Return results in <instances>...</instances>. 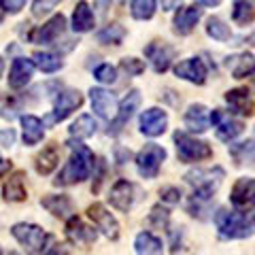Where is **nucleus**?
<instances>
[{
    "mask_svg": "<svg viewBox=\"0 0 255 255\" xmlns=\"http://www.w3.org/2000/svg\"><path fill=\"white\" fill-rule=\"evenodd\" d=\"M66 145L70 149V157L53 181V185H58V187L77 185V183H83L85 179H90V174L94 172V164H96L94 151L87 145H83L79 138L77 140L70 138Z\"/></svg>",
    "mask_w": 255,
    "mask_h": 255,
    "instance_id": "nucleus-1",
    "label": "nucleus"
},
{
    "mask_svg": "<svg viewBox=\"0 0 255 255\" xmlns=\"http://www.w3.org/2000/svg\"><path fill=\"white\" fill-rule=\"evenodd\" d=\"M215 226L221 241H243L255 234V211H228L215 213Z\"/></svg>",
    "mask_w": 255,
    "mask_h": 255,
    "instance_id": "nucleus-2",
    "label": "nucleus"
},
{
    "mask_svg": "<svg viewBox=\"0 0 255 255\" xmlns=\"http://www.w3.org/2000/svg\"><path fill=\"white\" fill-rule=\"evenodd\" d=\"M187 185L194 187V194L196 196H202V198H213L217 194L219 185L226 179V170L221 166H213V168H196V170H189L185 177Z\"/></svg>",
    "mask_w": 255,
    "mask_h": 255,
    "instance_id": "nucleus-3",
    "label": "nucleus"
},
{
    "mask_svg": "<svg viewBox=\"0 0 255 255\" xmlns=\"http://www.w3.org/2000/svg\"><path fill=\"white\" fill-rule=\"evenodd\" d=\"M172 138H174V145H177V155L183 164L204 162V159L213 157V149L206 140H200L187 132H181V130L174 132Z\"/></svg>",
    "mask_w": 255,
    "mask_h": 255,
    "instance_id": "nucleus-4",
    "label": "nucleus"
},
{
    "mask_svg": "<svg viewBox=\"0 0 255 255\" xmlns=\"http://www.w3.org/2000/svg\"><path fill=\"white\" fill-rule=\"evenodd\" d=\"M11 234L30 253H43L47 241H49L45 230L41 226H34V223H15L11 228Z\"/></svg>",
    "mask_w": 255,
    "mask_h": 255,
    "instance_id": "nucleus-5",
    "label": "nucleus"
},
{
    "mask_svg": "<svg viewBox=\"0 0 255 255\" xmlns=\"http://www.w3.org/2000/svg\"><path fill=\"white\" fill-rule=\"evenodd\" d=\"M166 159V149L155 142H147L136 153V170L142 179H155Z\"/></svg>",
    "mask_w": 255,
    "mask_h": 255,
    "instance_id": "nucleus-6",
    "label": "nucleus"
},
{
    "mask_svg": "<svg viewBox=\"0 0 255 255\" xmlns=\"http://www.w3.org/2000/svg\"><path fill=\"white\" fill-rule=\"evenodd\" d=\"M83 105V94L79 90H62L55 94L53 98V111L47 115V122L49 124H58V122H64L70 113Z\"/></svg>",
    "mask_w": 255,
    "mask_h": 255,
    "instance_id": "nucleus-7",
    "label": "nucleus"
},
{
    "mask_svg": "<svg viewBox=\"0 0 255 255\" xmlns=\"http://www.w3.org/2000/svg\"><path fill=\"white\" fill-rule=\"evenodd\" d=\"M209 122L211 126L215 128V134H217V138L223 140V142H232L234 138H238L245 130V124L241 119H234L226 115L223 111L215 109L213 113H209Z\"/></svg>",
    "mask_w": 255,
    "mask_h": 255,
    "instance_id": "nucleus-8",
    "label": "nucleus"
},
{
    "mask_svg": "<svg viewBox=\"0 0 255 255\" xmlns=\"http://www.w3.org/2000/svg\"><path fill=\"white\" fill-rule=\"evenodd\" d=\"M87 217L94 221V226L105 234L109 241H119V223L115 219V215L111 213L105 204L94 202L87 206Z\"/></svg>",
    "mask_w": 255,
    "mask_h": 255,
    "instance_id": "nucleus-9",
    "label": "nucleus"
},
{
    "mask_svg": "<svg viewBox=\"0 0 255 255\" xmlns=\"http://www.w3.org/2000/svg\"><path fill=\"white\" fill-rule=\"evenodd\" d=\"M140 100H142V96H140V92H138V90H130V92L126 94V98L122 100V105L117 107L115 117L111 119L109 134H113V136H117V134L124 130V126H126L128 122H130V119L134 117V113L138 111Z\"/></svg>",
    "mask_w": 255,
    "mask_h": 255,
    "instance_id": "nucleus-10",
    "label": "nucleus"
},
{
    "mask_svg": "<svg viewBox=\"0 0 255 255\" xmlns=\"http://www.w3.org/2000/svg\"><path fill=\"white\" fill-rule=\"evenodd\" d=\"M90 102H92V111L100 119H105V122H111V119L115 117L117 113V96L113 92L105 90V87H92L90 90Z\"/></svg>",
    "mask_w": 255,
    "mask_h": 255,
    "instance_id": "nucleus-11",
    "label": "nucleus"
},
{
    "mask_svg": "<svg viewBox=\"0 0 255 255\" xmlns=\"http://www.w3.org/2000/svg\"><path fill=\"white\" fill-rule=\"evenodd\" d=\"M145 55H147V60L151 64V68H153L157 75H162V73H166V70L170 68L172 60L177 58V49H174L172 45H168V43L155 41V43H149L145 47Z\"/></svg>",
    "mask_w": 255,
    "mask_h": 255,
    "instance_id": "nucleus-12",
    "label": "nucleus"
},
{
    "mask_svg": "<svg viewBox=\"0 0 255 255\" xmlns=\"http://www.w3.org/2000/svg\"><path fill=\"white\" fill-rule=\"evenodd\" d=\"M66 238L70 245H94L98 241V228L96 226H87V223L73 215V217L66 219Z\"/></svg>",
    "mask_w": 255,
    "mask_h": 255,
    "instance_id": "nucleus-13",
    "label": "nucleus"
},
{
    "mask_svg": "<svg viewBox=\"0 0 255 255\" xmlns=\"http://www.w3.org/2000/svg\"><path fill=\"white\" fill-rule=\"evenodd\" d=\"M140 132L149 138H155V136H162L168 128V113L164 109H157V107H151L147 111L140 113Z\"/></svg>",
    "mask_w": 255,
    "mask_h": 255,
    "instance_id": "nucleus-14",
    "label": "nucleus"
},
{
    "mask_svg": "<svg viewBox=\"0 0 255 255\" xmlns=\"http://www.w3.org/2000/svg\"><path fill=\"white\" fill-rule=\"evenodd\" d=\"M174 75L194 85H204L206 79H209V68L200 58H187L174 66Z\"/></svg>",
    "mask_w": 255,
    "mask_h": 255,
    "instance_id": "nucleus-15",
    "label": "nucleus"
},
{
    "mask_svg": "<svg viewBox=\"0 0 255 255\" xmlns=\"http://www.w3.org/2000/svg\"><path fill=\"white\" fill-rule=\"evenodd\" d=\"M64 30H66V17H64L62 13H58V15H53L47 23H43L41 28H36L34 32H32L30 41L38 43V45H51L64 34Z\"/></svg>",
    "mask_w": 255,
    "mask_h": 255,
    "instance_id": "nucleus-16",
    "label": "nucleus"
},
{
    "mask_svg": "<svg viewBox=\"0 0 255 255\" xmlns=\"http://www.w3.org/2000/svg\"><path fill=\"white\" fill-rule=\"evenodd\" d=\"M109 204L119 213H130L134 204V185L128 179H119L109 194Z\"/></svg>",
    "mask_w": 255,
    "mask_h": 255,
    "instance_id": "nucleus-17",
    "label": "nucleus"
},
{
    "mask_svg": "<svg viewBox=\"0 0 255 255\" xmlns=\"http://www.w3.org/2000/svg\"><path fill=\"white\" fill-rule=\"evenodd\" d=\"M34 62L28 58H15L11 62V70H9V87L11 90H23L34 75Z\"/></svg>",
    "mask_w": 255,
    "mask_h": 255,
    "instance_id": "nucleus-18",
    "label": "nucleus"
},
{
    "mask_svg": "<svg viewBox=\"0 0 255 255\" xmlns=\"http://www.w3.org/2000/svg\"><path fill=\"white\" fill-rule=\"evenodd\" d=\"M202 17V9H198V6H181V9L174 13V32H177L179 36H187L191 32L196 30L198 21Z\"/></svg>",
    "mask_w": 255,
    "mask_h": 255,
    "instance_id": "nucleus-19",
    "label": "nucleus"
},
{
    "mask_svg": "<svg viewBox=\"0 0 255 255\" xmlns=\"http://www.w3.org/2000/svg\"><path fill=\"white\" fill-rule=\"evenodd\" d=\"M226 102L241 117H251L255 113V102L247 87H236V90L226 92Z\"/></svg>",
    "mask_w": 255,
    "mask_h": 255,
    "instance_id": "nucleus-20",
    "label": "nucleus"
},
{
    "mask_svg": "<svg viewBox=\"0 0 255 255\" xmlns=\"http://www.w3.org/2000/svg\"><path fill=\"white\" fill-rule=\"evenodd\" d=\"M226 68L230 70V75L234 79H247L255 75V58L251 53H234L226 58Z\"/></svg>",
    "mask_w": 255,
    "mask_h": 255,
    "instance_id": "nucleus-21",
    "label": "nucleus"
},
{
    "mask_svg": "<svg viewBox=\"0 0 255 255\" xmlns=\"http://www.w3.org/2000/svg\"><path fill=\"white\" fill-rule=\"evenodd\" d=\"M41 206L49 211L53 217H60V219H68L75 215V204L66 194L45 196V198H41Z\"/></svg>",
    "mask_w": 255,
    "mask_h": 255,
    "instance_id": "nucleus-22",
    "label": "nucleus"
},
{
    "mask_svg": "<svg viewBox=\"0 0 255 255\" xmlns=\"http://www.w3.org/2000/svg\"><path fill=\"white\" fill-rule=\"evenodd\" d=\"M21 136H23V145L34 147L43 140L45 136V124L38 119L36 115H21Z\"/></svg>",
    "mask_w": 255,
    "mask_h": 255,
    "instance_id": "nucleus-23",
    "label": "nucleus"
},
{
    "mask_svg": "<svg viewBox=\"0 0 255 255\" xmlns=\"http://www.w3.org/2000/svg\"><path fill=\"white\" fill-rule=\"evenodd\" d=\"M183 124H185V128L189 132H196V134H202L209 130V109H206L204 105H191L185 115H183Z\"/></svg>",
    "mask_w": 255,
    "mask_h": 255,
    "instance_id": "nucleus-24",
    "label": "nucleus"
},
{
    "mask_svg": "<svg viewBox=\"0 0 255 255\" xmlns=\"http://www.w3.org/2000/svg\"><path fill=\"white\" fill-rule=\"evenodd\" d=\"M2 198L6 202H23L28 198L26 191V174L21 170L13 172L2 185Z\"/></svg>",
    "mask_w": 255,
    "mask_h": 255,
    "instance_id": "nucleus-25",
    "label": "nucleus"
},
{
    "mask_svg": "<svg viewBox=\"0 0 255 255\" xmlns=\"http://www.w3.org/2000/svg\"><path fill=\"white\" fill-rule=\"evenodd\" d=\"M230 202L234 206H251L255 202V179H238L232 187V194H230Z\"/></svg>",
    "mask_w": 255,
    "mask_h": 255,
    "instance_id": "nucleus-26",
    "label": "nucleus"
},
{
    "mask_svg": "<svg viewBox=\"0 0 255 255\" xmlns=\"http://www.w3.org/2000/svg\"><path fill=\"white\" fill-rule=\"evenodd\" d=\"M94 26H96V15L90 9V4H87L85 0L77 2L75 11H73V21H70V28H73L77 34H85V32L94 30Z\"/></svg>",
    "mask_w": 255,
    "mask_h": 255,
    "instance_id": "nucleus-27",
    "label": "nucleus"
},
{
    "mask_svg": "<svg viewBox=\"0 0 255 255\" xmlns=\"http://www.w3.org/2000/svg\"><path fill=\"white\" fill-rule=\"evenodd\" d=\"M58 164H60V149H58V145H47L41 153L34 157V168H36L38 174H43V177L51 174L55 168H58Z\"/></svg>",
    "mask_w": 255,
    "mask_h": 255,
    "instance_id": "nucleus-28",
    "label": "nucleus"
},
{
    "mask_svg": "<svg viewBox=\"0 0 255 255\" xmlns=\"http://www.w3.org/2000/svg\"><path fill=\"white\" fill-rule=\"evenodd\" d=\"M32 62H34L36 68H41L47 75H53V73H58V70L64 68V62H62L60 55L49 53V51H36L32 55Z\"/></svg>",
    "mask_w": 255,
    "mask_h": 255,
    "instance_id": "nucleus-29",
    "label": "nucleus"
},
{
    "mask_svg": "<svg viewBox=\"0 0 255 255\" xmlns=\"http://www.w3.org/2000/svg\"><path fill=\"white\" fill-rule=\"evenodd\" d=\"M230 157L234 159L236 166H245L255 162V140H245L230 145Z\"/></svg>",
    "mask_w": 255,
    "mask_h": 255,
    "instance_id": "nucleus-30",
    "label": "nucleus"
},
{
    "mask_svg": "<svg viewBox=\"0 0 255 255\" xmlns=\"http://www.w3.org/2000/svg\"><path fill=\"white\" fill-rule=\"evenodd\" d=\"M96 130H98V126H96L94 117L92 115H79L77 122L70 126V136L73 138H79V140H85V138H92Z\"/></svg>",
    "mask_w": 255,
    "mask_h": 255,
    "instance_id": "nucleus-31",
    "label": "nucleus"
},
{
    "mask_svg": "<svg viewBox=\"0 0 255 255\" xmlns=\"http://www.w3.org/2000/svg\"><path fill=\"white\" fill-rule=\"evenodd\" d=\"M134 251L136 253H162L164 245L155 234L140 232L136 238H134Z\"/></svg>",
    "mask_w": 255,
    "mask_h": 255,
    "instance_id": "nucleus-32",
    "label": "nucleus"
},
{
    "mask_svg": "<svg viewBox=\"0 0 255 255\" xmlns=\"http://www.w3.org/2000/svg\"><path fill=\"white\" fill-rule=\"evenodd\" d=\"M126 28L122 26V23H111V26H105L98 34H96V38H98L100 45H122L124 38H126Z\"/></svg>",
    "mask_w": 255,
    "mask_h": 255,
    "instance_id": "nucleus-33",
    "label": "nucleus"
},
{
    "mask_svg": "<svg viewBox=\"0 0 255 255\" xmlns=\"http://www.w3.org/2000/svg\"><path fill=\"white\" fill-rule=\"evenodd\" d=\"M232 19L238 26H249V23L255 21V6L249 0H236L232 9Z\"/></svg>",
    "mask_w": 255,
    "mask_h": 255,
    "instance_id": "nucleus-34",
    "label": "nucleus"
},
{
    "mask_svg": "<svg viewBox=\"0 0 255 255\" xmlns=\"http://www.w3.org/2000/svg\"><path fill=\"white\" fill-rule=\"evenodd\" d=\"M206 34H209L213 41L226 43L232 38V30H230V26L221 17H209V21H206Z\"/></svg>",
    "mask_w": 255,
    "mask_h": 255,
    "instance_id": "nucleus-35",
    "label": "nucleus"
},
{
    "mask_svg": "<svg viewBox=\"0 0 255 255\" xmlns=\"http://www.w3.org/2000/svg\"><path fill=\"white\" fill-rule=\"evenodd\" d=\"M157 11V0H132L130 2V13L134 19L147 21L155 15Z\"/></svg>",
    "mask_w": 255,
    "mask_h": 255,
    "instance_id": "nucleus-36",
    "label": "nucleus"
},
{
    "mask_svg": "<svg viewBox=\"0 0 255 255\" xmlns=\"http://www.w3.org/2000/svg\"><path fill=\"white\" fill-rule=\"evenodd\" d=\"M94 79L102 85H113L117 81V68L111 64H100L94 68Z\"/></svg>",
    "mask_w": 255,
    "mask_h": 255,
    "instance_id": "nucleus-37",
    "label": "nucleus"
},
{
    "mask_svg": "<svg viewBox=\"0 0 255 255\" xmlns=\"http://www.w3.org/2000/svg\"><path fill=\"white\" fill-rule=\"evenodd\" d=\"M149 221H151V226L153 228H166L168 226V221H170V211L168 209H164V206H153L149 213Z\"/></svg>",
    "mask_w": 255,
    "mask_h": 255,
    "instance_id": "nucleus-38",
    "label": "nucleus"
},
{
    "mask_svg": "<svg viewBox=\"0 0 255 255\" xmlns=\"http://www.w3.org/2000/svg\"><path fill=\"white\" fill-rule=\"evenodd\" d=\"M62 0H32V15L34 17H45L49 15Z\"/></svg>",
    "mask_w": 255,
    "mask_h": 255,
    "instance_id": "nucleus-39",
    "label": "nucleus"
},
{
    "mask_svg": "<svg viewBox=\"0 0 255 255\" xmlns=\"http://www.w3.org/2000/svg\"><path fill=\"white\" fill-rule=\"evenodd\" d=\"M119 66H122L124 73H128V77H138L145 73V62L138 58H124Z\"/></svg>",
    "mask_w": 255,
    "mask_h": 255,
    "instance_id": "nucleus-40",
    "label": "nucleus"
},
{
    "mask_svg": "<svg viewBox=\"0 0 255 255\" xmlns=\"http://www.w3.org/2000/svg\"><path fill=\"white\" fill-rule=\"evenodd\" d=\"M181 189L179 187H174V185H166L159 189V198H162V202L166 204H179L181 202Z\"/></svg>",
    "mask_w": 255,
    "mask_h": 255,
    "instance_id": "nucleus-41",
    "label": "nucleus"
},
{
    "mask_svg": "<svg viewBox=\"0 0 255 255\" xmlns=\"http://www.w3.org/2000/svg\"><path fill=\"white\" fill-rule=\"evenodd\" d=\"M94 168L98 170L94 174V185H92V191L94 194H98L100 187H102V181H105V174H107V164H105V159H98V162L94 164Z\"/></svg>",
    "mask_w": 255,
    "mask_h": 255,
    "instance_id": "nucleus-42",
    "label": "nucleus"
},
{
    "mask_svg": "<svg viewBox=\"0 0 255 255\" xmlns=\"http://www.w3.org/2000/svg\"><path fill=\"white\" fill-rule=\"evenodd\" d=\"M26 2L28 0H0V6H2L4 13L15 15V13H19L23 6H26Z\"/></svg>",
    "mask_w": 255,
    "mask_h": 255,
    "instance_id": "nucleus-43",
    "label": "nucleus"
},
{
    "mask_svg": "<svg viewBox=\"0 0 255 255\" xmlns=\"http://www.w3.org/2000/svg\"><path fill=\"white\" fill-rule=\"evenodd\" d=\"M13 142H15V130H11V128L0 130V145H2L4 149H11Z\"/></svg>",
    "mask_w": 255,
    "mask_h": 255,
    "instance_id": "nucleus-44",
    "label": "nucleus"
},
{
    "mask_svg": "<svg viewBox=\"0 0 255 255\" xmlns=\"http://www.w3.org/2000/svg\"><path fill=\"white\" fill-rule=\"evenodd\" d=\"M115 155H117V164H119V166H124L128 159H130V151H128V149H122V147H117Z\"/></svg>",
    "mask_w": 255,
    "mask_h": 255,
    "instance_id": "nucleus-45",
    "label": "nucleus"
},
{
    "mask_svg": "<svg viewBox=\"0 0 255 255\" xmlns=\"http://www.w3.org/2000/svg\"><path fill=\"white\" fill-rule=\"evenodd\" d=\"M111 2H113V0H96V9H98L100 15H107L111 9Z\"/></svg>",
    "mask_w": 255,
    "mask_h": 255,
    "instance_id": "nucleus-46",
    "label": "nucleus"
},
{
    "mask_svg": "<svg viewBox=\"0 0 255 255\" xmlns=\"http://www.w3.org/2000/svg\"><path fill=\"white\" fill-rule=\"evenodd\" d=\"M162 2V11H174L181 4V0H159Z\"/></svg>",
    "mask_w": 255,
    "mask_h": 255,
    "instance_id": "nucleus-47",
    "label": "nucleus"
},
{
    "mask_svg": "<svg viewBox=\"0 0 255 255\" xmlns=\"http://www.w3.org/2000/svg\"><path fill=\"white\" fill-rule=\"evenodd\" d=\"M9 170H11V162H9V159H0V177L6 174Z\"/></svg>",
    "mask_w": 255,
    "mask_h": 255,
    "instance_id": "nucleus-48",
    "label": "nucleus"
},
{
    "mask_svg": "<svg viewBox=\"0 0 255 255\" xmlns=\"http://www.w3.org/2000/svg\"><path fill=\"white\" fill-rule=\"evenodd\" d=\"M196 2L202 4V6H219L221 0H196Z\"/></svg>",
    "mask_w": 255,
    "mask_h": 255,
    "instance_id": "nucleus-49",
    "label": "nucleus"
},
{
    "mask_svg": "<svg viewBox=\"0 0 255 255\" xmlns=\"http://www.w3.org/2000/svg\"><path fill=\"white\" fill-rule=\"evenodd\" d=\"M2 73H4V60L0 58V77H2Z\"/></svg>",
    "mask_w": 255,
    "mask_h": 255,
    "instance_id": "nucleus-50",
    "label": "nucleus"
},
{
    "mask_svg": "<svg viewBox=\"0 0 255 255\" xmlns=\"http://www.w3.org/2000/svg\"><path fill=\"white\" fill-rule=\"evenodd\" d=\"M2 19H4V11H2V6H0V23H2Z\"/></svg>",
    "mask_w": 255,
    "mask_h": 255,
    "instance_id": "nucleus-51",
    "label": "nucleus"
},
{
    "mask_svg": "<svg viewBox=\"0 0 255 255\" xmlns=\"http://www.w3.org/2000/svg\"><path fill=\"white\" fill-rule=\"evenodd\" d=\"M0 253H2V249H0Z\"/></svg>",
    "mask_w": 255,
    "mask_h": 255,
    "instance_id": "nucleus-52",
    "label": "nucleus"
}]
</instances>
